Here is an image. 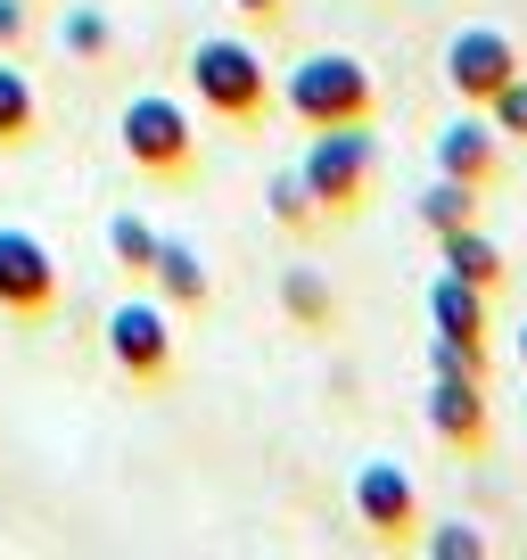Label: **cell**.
Masks as SVG:
<instances>
[{
  "label": "cell",
  "mask_w": 527,
  "mask_h": 560,
  "mask_svg": "<svg viewBox=\"0 0 527 560\" xmlns=\"http://www.w3.org/2000/svg\"><path fill=\"white\" fill-rule=\"evenodd\" d=\"M149 280L165 289V314H198V305L214 298L207 256H198L190 240H165V231H157V256H149Z\"/></svg>",
  "instance_id": "4fadbf2b"
},
{
  "label": "cell",
  "mask_w": 527,
  "mask_h": 560,
  "mask_svg": "<svg viewBox=\"0 0 527 560\" xmlns=\"http://www.w3.org/2000/svg\"><path fill=\"white\" fill-rule=\"evenodd\" d=\"M297 174H305V190H314L321 214L371 207V190H379V132H371V124H321V132L305 140Z\"/></svg>",
  "instance_id": "277c9868"
},
{
  "label": "cell",
  "mask_w": 527,
  "mask_h": 560,
  "mask_svg": "<svg viewBox=\"0 0 527 560\" xmlns=\"http://www.w3.org/2000/svg\"><path fill=\"white\" fill-rule=\"evenodd\" d=\"M231 9H239L247 25H272V18H281V0H231Z\"/></svg>",
  "instance_id": "cb8c5ba5"
},
{
  "label": "cell",
  "mask_w": 527,
  "mask_h": 560,
  "mask_svg": "<svg viewBox=\"0 0 527 560\" xmlns=\"http://www.w3.org/2000/svg\"><path fill=\"white\" fill-rule=\"evenodd\" d=\"M478 207H487V190L478 182H454V174H437L421 190V231L437 240V231H461V223H478Z\"/></svg>",
  "instance_id": "2e32d148"
},
{
  "label": "cell",
  "mask_w": 527,
  "mask_h": 560,
  "mask_svg": "<svg viewBox=\"0 0 527 560\" xmlns=\"http://www.w3.org/2000/svg\"><path fill=\"white\" fill-rule=\"evenodd\" d=\"M429 371H454V380H487L494 347H461V338H429Z\"/></svg>",
  "instance_id": "44dd1931"
},
{
  "label": "cell",
  "mask_w": 527,
  "mask_h": 560,
  "mask_svg": "<svg viewBox=\"0 0 527 560\" xmlns=\"http://www.w3.org/2000/svg\"><path fill=\"white\" fill-rule=\"evenodd\" d=\"M429 338H461V347H494V298L470 280L437 272L429 280Z\"/></svg>",
  "instance_id": "8fae6325"
},
{
  "label": "cell",
  "mask_w": 527,
  "mask_h": 560,
  "mask_svg": "<svg viewBox=\"0 0 527 560\" xmlns=\"http://www.w3.org/2000/svg\"><path fill=\"white\" fill-rule=\"evenodd\" d=\"M354 520L371 544H412L421 536V487L405 462H363L354 470Z\"/></svg>",
  "instance_id": "52a82bcc"
},
{
  "label": "cell",
  "mask_w": 527,
  "mask_h": 560,
  "mask_svg": "<svg viewBox=\"0 0 527 560\" xmlns=\"http://www.w3.org/2000/svg\"><path fill=\"white\" fill-rule=\"evenodd\" d=\"M34 132H42V91H34L25 67L0 58V149H25Z\"/></svg>",
  "instance_id": "5bb4252c"
},
{
  "label": "cell",
  "mask_w": 527,
  "mask_h": 560,
  "mask_svg": "<svg viewBox=\"0 0 527 560\" xmlns=\"http://www.w3.org/2000/svg\"><path fill=\"white\" fill-rule=\"evenodd\" d=\"M281 314L297 322V330H330L338 322V298H330V280H321L314 264H289L281 272Z\"/></svg>",
  "instance_id": "9a60e30c"
},
{
  "label": "cell",
  "mask_w": 527,
  "mask_h": 560,
  "mask_svg": "<svg viewBox=\"0 0 527 560\" xmlns=\"http://www.w3.org/2000/svg\"><path fill=\"white\" fill-rule=\"evenodd\" d=\"M264 198H272V223H281V231H314L321 223V207H314V190H305L297 165H281V174L264 182Z\"/></svg>",
  "instance_id": "ac0fdd59"
},
{
  "label": "cell",
  "mask_w": 527,
  "mask_h": 560,
  "mask_svg": "<svg viewBox=\"0 0 527 560\" xmlns=\"http://www.w3.org/2000/svg\"><path fill=\"white\" fill-rule=\"evenodd\" d=\"M190 100H198V116L247 132V124H264V107H272V67H264L256 42L207 34V42L190 50Z\"/></svg>",
  "instance_id": "6da1fadb"
},
{
  "label": "cell",
  "mask_w": 527,
  "mask_h": 560,
  "mask_svg": "<svg viewBox=\"0 0 527 560\" xmlns=\"http://www.w3.org/2000/svg\"><path fill=\"white\" fill-rule=\"evenodd\" d=\"M107 354H116V371L132 387H165V380H174V330H165V305L124 298L116 314H107Z\"/></svg>",
  "instance_id": "8992f818"
},
{
  "label": "cell",
  "mask_w": 527,
  "mask_h": 560,
  "mask_svg": "<svg viewBox=\"0 0 527 560\" xmlns=\"http://www.w3.org/2000/svg\"><path fill=\"white\" fill-rule=\"evenodd\" d=\"M107 256H116L124 272H149V256H157V231H149L141 214H107Z\"/></svg>",
  "instance_id": "d6986e66"
},
{
  "label": "cell",
  "mask_w": 527,
  "mask_h": 560,
  "mask_svg": "<svg viewBox=\"0 0 527 560\" xmlns=\"http://www.w3.org/2000/svg\"><path fill=\"white\" fill-rule=\"evenodd\" d=\"M58 42H67V58H83V67H99V58H116V25H107L99 9H83V0H74L67 18H58Z\"/></svg>",
  "instance_id": "e0dca14e"
},
{
  "label": "cell",
  "mask_w": 527,
  "mask_h": 560,
  "mask_svg": "<svg viewBox=\"0 0 527 560\" xmlns=\"http://www.w3.org/2000/svg\"><path fill=\"white\" fill-rule=\"evenodd\" d=\"M281 107H289V124H305V132H321V124H371L379 116V83H371L363 58L314 50V58H297V67L281 74Z\"/></svg>",
  "instance_id": "7a4b0ae2"
},
{
  "label": "cell",
  "mask_w": 527,
  "mask_h": 560,
  "mask_svg": "<svg viewBox=\"0 0 527 560\" xmlns=\"http://www.w3.org/2000/svg\"><path fill=\"white\" fill-rule=\"evenodd\" d=\"M34 42V0H0V50H25Z\"/></svg>",
  "instance_id": "603a6c76"
},
{
  "label": "cell",
  "mask_w": 527,
  "mask_h": 560,
  "mask_svg": "<svg viewBox=\"0 0 527 560\" xmlns=\"http://www.w3.org/2000/svg\"><path fill=\"white\" fill-rule=\"evenodd\" d=\"M116 140L141 182H190V165H198V116L174 91H132L116 116Z\"/></svg>",
  "instance_id": "3957f363"
},
{
  "label": "cell",
  "mask_w": 527,
  "mask_h": 560,
  "mask_svg": "<svg viewBox=\"0 0 527 560\" xmlns=\"http://www.w3.org/2000/svg\"><path fill=\"white\" fill-rule=\"evenodd\" d=\"M429 438L445 454H487L494 412H487V380H454V371H429Z\"/></svg>",
  "instance_id": "9c48e42d"
},
{
  "label": "cell",
  "mask_w": 527,
  "mask_h": 560,
  "mask_svg": "<svg viewBox=\"0 0 527 560\" xmlns=\"http://www.w3.org/2000/svg\"><path fill=\"white\" fill-rule=\"evenodd\" d=\"M519 371H527V322H519Z\"/></svg>",
  "instance_id": "d4e9b609"
},
{
  "label": "cell",
  "mask_w": 527,
  "mask_h": 560,
  "mask_svg": "<svg viewBox=\"0 0 527 560\" xmlns=\"http://www.w3.org/2000/svg\"><path fill=\"white\" fill-rule=\"evenodd\" d=\"M0 314L9 322H50L58 314V256L50 240L0 223Z\"/></svg>",
  "instance_id": "5b68a950"
},
{
  "label": "cell",
  "mask_w": 527,
  "mask_h": 560,
  "mask_svg": "<svg viewBox=\"0 0 527 560\" xmlns=\"http://www.w3.org/2000/svg\"><path fill=\"white\" fill-rule=\"evenodd\" d=\"M429 158H437V174L494 190V182H503V132L487 124V107H470V116H454L437 140H429Z\"/></svg>",
  "instance_id": "30bf717a"
},
{
  "label": "cell",
  "mask_w": 527,
  "mask_h": 560,
  "mask_svg": "<svg viewBox=\"0 0 527 560\" xmlns=\"http://www.w3.org/2000/svg\"><path fill=\"white\" fill-rule=\"evenodd\" d=\"M494 544L478 536L470 520H445V527H429V560H487Z\"/></svg>",
  "instance_id": "7402d4cb"
},
{
  "label": "cell",
  "mask_w": 527,
  "mask_h": 560,
  "mask_svg": "<svg viewBox=\"0 0 527 560\" xmlns=\"http://www.w3.org/2000/svg\"><path fill=\"white\" fill-rule=\"evenodd\" d=\"M429 247H437V264H445V272H454V280H470V289H487V298H503V247H494V231L487 223H461V231H437V240H429Z\"/></svg>",
  "instance_id": "7c38bea8"
},
{
  "label": "cell",
  "mask_w": 527,
  "mask_h": 560,
  "mask_svg": "<svg viewBox=\"0 0 527 560\" xmlns=\"http://www.w3.org/2000/svg\"><path fill=\"white\" fill-rule=\"evenodd\" d=\"M511 74H519V42H511L503 25H461V34L445 42V83H454L461 107H487Z\"/></svg>",
  "instance_id": "ba28073f"
},
{
  "label": "cell",
  "mask_w": 527,
  "mask_h": 560,
  "mask_svg": "<svg viewBox=\"0 0 527 560\" xmlns=\"http://www.w3.org/2000/svg\"><path fill=\"white\" fill-rule=\"evenodd\" d=\"M487 124L503 132V149H527V74H511V83L487 100Z\"/></svg>",
  "instance_id": "ffe728a7"
}]
</instances>
